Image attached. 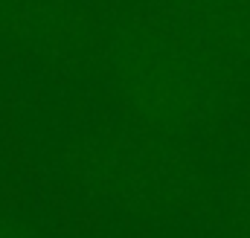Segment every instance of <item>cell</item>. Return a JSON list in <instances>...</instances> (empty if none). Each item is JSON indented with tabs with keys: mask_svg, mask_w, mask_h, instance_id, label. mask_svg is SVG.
Instances as JSON below:
<instances>
[{
	"mask_svg": "<svg viewBox=\"0 0 250 238\" xmlns=\"http://www.w3.org/2000/svg\"><path fill=\"white\" fill-rule=\"evenodd\" d=\"M73 227L79 236H102L105 230V215L99 206H79L76 215H73Z\"/></svg>",
	"mask_w": 250,
	"mask_h": 238,
	"instance_id": "1",
	"label": "cell"
},
{
	"mask_svg": "<svg viewBox=\"0 0 250 238\" xmlns=\"http://www.w3.org/2000/svg\"><path fill=\"white\" fill-rule=\"evenodd\" d=\"M0 198H3L9 206H21V203H23V189H21V186H15V183H6V186H3V192H0Z\"/></svg>",
	"mask_w": 250,
	"mask_h": 238,
	"instance_id": "2",
	"label": "cell"
},
{
	"mask_svg": "<svg viewBox=\"0 0 250 238\" xmlns=\"http://www.w3.org/2000/svg\"><path fill=\"white\" fill-rule=\"evenodd\" d=\"M15 128V108L6 102V105H0V131L6 134V131H12Z\"/></svg>",
	"mask_w": 250,
	"mask_h": 238,
	"instance_id": "3",
	"label": "cell"
},
{
	"mask_svg": "<svg viewBox=\"0 0 250 238\" xmlns=\"http://www.w3.org/2000/svg\"><path fill=\"white\" fill-rule=\"evenodd\" d=\"M123 238H154V236H151L148 227H131V230H125Z\"/></svg>",
	"mask_w": 250,
	"mask_h": 238,
	"instance_id": "4",
	"label": "cell"
}]
</instances>
